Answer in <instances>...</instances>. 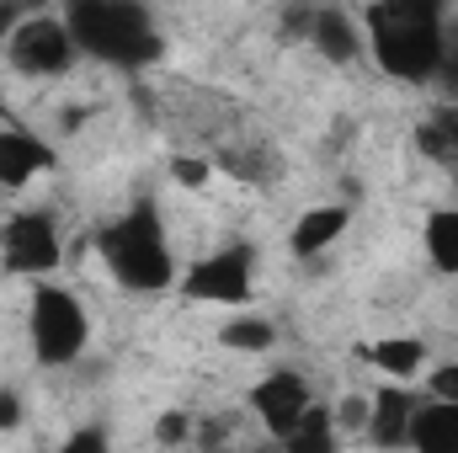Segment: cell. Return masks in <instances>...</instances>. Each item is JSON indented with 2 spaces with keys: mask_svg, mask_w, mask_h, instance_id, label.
Listing matches in <instances>:
<instances>
[{
  "mask_svg": "<svg viewBox=\"0 0 458 453\" xmlns=\"http://www.w3.org/2000/svg\"><path fill=\"white\" fill-rule=\"evenodd\" d=\"M448 97H458V21L443 27V59H437V75H432Z\"/></svg>",
  "mask_w": 458,
  "mask_h": 453,
  "instance_id": "cell-19",
  "label": "cell"
},
{
  "mask_svg": "<svg viewBox=\"0 0 458 453\" xmlns=\"http://www.w3.org/2000/svg\"><path fill=\"white\" fill-rule=\"evenodd\" d=\"M331 422H336V411H326V406H310V416L299 422V432L288 438V449H299V453H310V449H331V443H336Z\"/></svg>",
  "mask_w": 458,
  "mask_h": 453,
  "instance_id": "cell-18",
  "label": "cell"
},
{
  "mask_svg": "<svg viewBox=\"0 0 458 453\" xmlns=\"http://www.w3.org/2000/svg\"><path fill=\"white\" fill-rule=\"evenodd\" d=\"M70 38L86 59L107 70H155L165 59V32L144 0H64Z\"/></svg>",
  "mask_w": 458,
  "mask_h": 453,
  "instance_id": "cell-2",
  "label": "cell"
},
{
  "mask_svg": "<svg viewBox=\"0 0 458 453\" xmlns=\"http://www.w3.org/2000/svg\"><path fill=\"white\" fill-rule=\"evenodd\" d=\"M250 411L261 416V427L277 438V443H288L293 432H299V422L310 416V406H315V389H310V379L299 373V368H267L256 384H250Z\"/></svg>",
  "mask_w": 458,
  "mask_h": 453,
  "instance_id": "cell-8",
  "label": "cell"
},
{
  "mask_svg": "<svg viewBox=\"0 0 458 453\" xmlns=\"http://www.w3.org/2000/svg\"><path fill=\"white\" fill-rule=\"evenodd\" d=\"M75 59H81V48L70 38L64 11L59 16L54 11H32V16L16 11V21L5 32V70H16L27 81H54V75H70Z\"/></svg>",
  "mask_w": 458,
  "mask_h": 453,
  "instance_id": "cell-5",
  "label": "cell"
},
{
  "mask_svg": "<svg viewBox=\"0 0 458 453\" xmlns=\"http://www.w3.org/2000/svg\"><path fill=\"white\" fill-rule=\"evenodd\" d=\"M416 150H421L427 160H437V166H458V97L421 117V128H416Z\"/></svg>",
  "mask_w": 458,
  "mask_h": 453,
  "instance_id": "cell-15",
  "label": "cell"
},
{
  "mask_svg": "<svg viewBox=\"0 0 458 453\" xmlns=\"http://www.w3.org/2000/svg\"><path fill=\"white\" fill-rule=\"evenodd\" d=\"M54 166H59V155H54V144L43 133L0 117V192H21L38 176H48Z\"/></svg>",
  "mask_w": 458,
  "mask_h": 453,
  "instance_id": "cell-9",
  "label": "cell"
},
{
  "mask_svg": "<svg viewBox=\"0 0 458 453\" xmlns=\"http://www.w3.org/2000/svg\"><path fill=\"white\" fill-rule=\"evenodd\" d=\"M405 449H416V453H458V400L421 395V400H416V416H411V438H405Z\"/></svg>",
  "mask_w": 458,
  "mask_h": 453,
  "instance_id": "cell-13",
  "label": "cell"
},
{
  "mask_svg": "<svg viewBox=\"0 0 458 453\" xmlns=\"http://www.w3.org/2000/svg\"><path fill=\"white\" fill-rule=\"evenodd\" d=\"M214 176V166L203 160V155H187V160H171V182L176 187H203Z\"/></svg>",
  "mask_w": 458,
  "mask_h": 453,
  "instance_id": "cell-20",
  "label": "cell"
},
{
  "mask_svg": "<svg viewBox=\"0 0 458 453\" xmlns=\"http://www.w3.org/2000/svg\"><path fill=\"white\" fill-rule=\"evenodd\" d=\"M336 422H346V427H368V395H352V400H342Z\"/></svg>",
  "mask_w": 458,
  "mask_h": 453,
  "instance_id": "cell-24",
  "label": "cell"
},
{
  "mask_svg": "<svg viewBox=\"0 0 458 453\" xmlns=\"http://www.w3.org/2000/svg\"><path fill=\"white\" fill-rule=\"evenodd\" d=\"M27 337H32V357L43 368H70L91 346V315L64 283L38 278L32 283V304H27Z\"/></svg>",
  "mask_w": 458,
  "mask_h": 453,
  "instance_id": "cell-4",
  "label": "cell"
},
{
  "mask_svg": "<svg viewBox=\"0 0 458 453\" xmlns=\"http://www.w3.org/2000/svg\"><path fill=\"white\" fill-rule=\"evenodd\" d=\"M421 245H427V261H432L443 278H458V203L427 214V225H421Z\"/></svg>",
  "mask_w": 458,
  "mask_h": 453,
  "instance_id": "cell-16",
  "label": "cell"
},
{
  "mask_svg": "<svg viewBox=\"0 0 458 453\" xmlns=\"http://www.w3.org/2000/svg\"><path fill=\"white\" fill-rule=\"evenodd\" d=\"M437 5H448V0H437Z\"/></svg>",
  "mask_w": 458,
  "mask_h": 453,
  "instance_id": "cell-26",
  "label": "cell"
},
{
  "mask_svg": "<svg viewBox=\"0 0 458 453\" xmlns=\"http://www.w3.org/2000/svg\"><path fill=\"white\" fill-rule=\"evenodd\" d=\"M16 422H21V395L16 389H0V432L16 427Z\"/></svg>",
  "mask_w": 458,
  "mask_h": 453,
  "instance_id": "cell-25",
  "label": "cell"
},
{
  "mask_svg": "<svg viewBox=\"0 0 458 453\" xmlns=\"http://www.w3.org/2000/svg\"><path fill=\"white\" fill-rule=\"evenodd\" d=\"M176 288H182L187 299H198V304L240 310V304H250V294H256V251H250L245 240H229L219 251L198 256V261L176 278Z\"/></svg>",
  "mask_w": 458,
  "mask_h": 453,
  "instance_id": "cell-6",
  "label": "cell"
},
{
  "mask_svg": "<svg viewBox=\"0 0 458 453\" xmlns=\"http://www.w3.org/2000/svg\"><path fill=\"white\" fill-rule=\"evenodd\" d=\"M11 21H16V5H0V117L5 113V32H11Z\"/></svg>",
  "mask_w": 458,
  "mask_h": 453,
  "instance_id": "cell-23",
  "label": "cell"
},
{
  "mask_svg": "<svg viewBox=\"0 0 458 453\" xmlns=\"http://www.w3.org/2000/svg\"><path fill=\"white\" fill-rule=\"evenodd\" d=\"M97 251H102L113 283L128 288V294H165L182 278L171 235H165V219H160V209L149 198L128 203L117 219H107L97 229Z\"/></svg>",
  "mask_w": 458,
  "mask_h": 453,
  "instance_id": "cell-3",
  "label": "cell"
},
{
  "mask_svg": "<svg viewBox=\"0 0 458 453\" xmlns=\"http://www.w3.org/2000/svg\"><path fill=\"white\" fill-rule=\"evenodd\" d=\"M362 357H368L384 379H400V384H411V379L427 368V346L416 337H384V341H373V346H362Z\"/></svg>",
  "mask_w": 458,
  "mask_h": 453,
  "instance_id": "cell-14",
  "label": "cell"
},
{
  "mask_svg": "<svg viewBox=\"0 0 458 453\" xmlns=\"http://www.w3.org/2000/svg\"><path fill=\"white\" fill-rule=\"evenodd\" d=\"M427 395H437V400H458V363H437V368L427 373Z\"/></svg>",
  "mask_w": 458,
  "mask_h": 453,
  "instance_id": "cell-21",
  "label": "cell"
},
{
  "mask_svg": "<svg viewBox=\"0 0 458 453\" xmlns=\"http://www.w3.org/2000/svg\"><path fill=\"white\" fill-rule=\"evenodd\" d=\"M155 438H160V443H187V438H192V422H187V411H165V416L155 422Z\"/></svg>",
  "mask_w": 458,
  "mask_h": 453,
  "instance_id": "cell-22",
  "label": "cell"
},
{
  "mask_svg": "<svg viewBox=\"0 0 458 453\" xmlns=\"http://www.w3.org/2000/svg\"><path fill=\"white\" fill-rule=\"evenodd\" d=\"M219 341H225L229 352L261 357V352H272V346H277V326H272V321H261V315H229L225 326H219Z\"/></svg>",
  "mask_w": 458,
  "mask_h": 453,
  "instance_id": "cell-17",
  "label": "cell"
},
{
  "mask_svg": "<svg viewBox=\"0 0 458 453\" xmlns=\"http://www.w3.org/2000/svg\"><path fill=\"white\" fill-rule=\"evenodd\" d=\"M64 261V240H59V225L54 214L43 209H21L0 225V267L11 278H54Z\"/></svg>",
  "mask_w": 458,
  "mask_h": 453,
  "instance_id": "cell-7",
  "label": "cell"
},
{
  "mask_svg": "<svg viewBox=\"0 0 458 453\" xmlns=\"http://www.w3.org/2000/svg\"><path fill=\"white\" fill-rule=\"evenodd\" d=\"M304 38H310V48L326 59V64H357L362 54H368V43H362V21L342 11V5H315L310 16H304Z\"/></svg>",
  "mask_w": 458,
  "mask_h": 453,
  "instance_id": "cell-10",
  "label": "cell"
},
{
  "mask_svg": "<svg viewBox=\"0 0 458 453\" xmlns=\"http://www.w3.org/2000/svg\"><path fill=\"white\" fill-rule=\"evenodd\" d=\"M443 27H448V5L437 0H368L362 11V43L373 64L400 86H427L437 75Z\"/></svg>",
  "mask_w": 458,
  "mask_h": 453,
  "instance_id": "cell-1",
  "label": "cell"
},
{
  "mask_svg": "<svg viewBox=\"0 0 458 453\" xmlns=\"http://www.w3.org/2000/svg\"><path fill=\"white\" fill-rule=\"evenodd\" d=\"M352 225V209L346 203H315V209H304L293 229H288V251L299 256V261H310V256H320V251H331L336 240L346 235Z\"/></svg>",
  "mask_w": 458,
  "mask_h": 453,
  "instance_id": "cell-12",
  "label": "cell"
},
{
  "mask_svg": "<svg viewBox=\"0 0 458 453\" xmlns=\"http://www.w3.org/2000/svg\"><path fill=\"white\" fill-rule=\"evenodd\" d=\"M416 389L411 384H400V379H389L384 389H373L368 395V438L378 443V449H405V438H411V416H416Z\"/></svg>",
  "mask_w": 458,
  "mask_h": 453,
  "instance_id": "cell-11",
  "label": "cell"
}]
</instances>
